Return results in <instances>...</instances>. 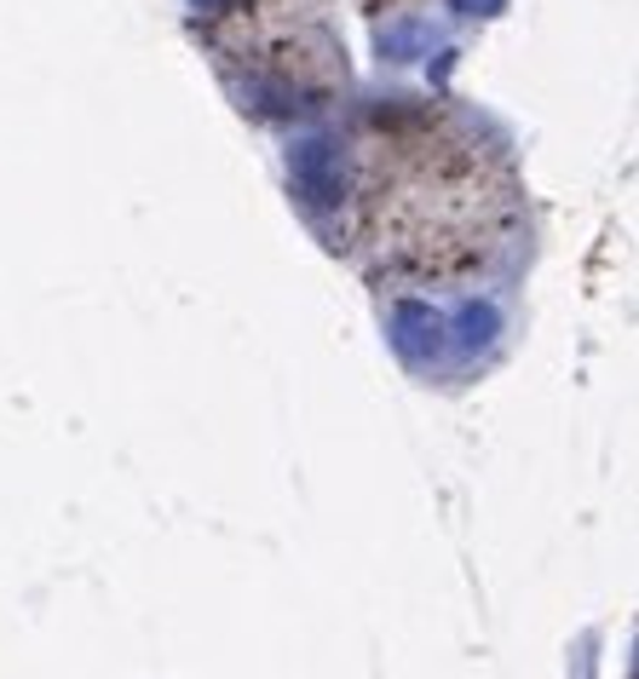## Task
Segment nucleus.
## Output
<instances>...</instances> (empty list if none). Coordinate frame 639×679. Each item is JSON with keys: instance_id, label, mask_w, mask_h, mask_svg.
<instances>
[{"instance_id": "1", "label": "nucleus", "mask_w": 639, "mask_h": 679, "mask_svg": "<svg viewBox=\"0 0 639 679\" xmlns=\"http://www.w3.org/2000/svg\"><path fill=\"white\" fill-rule=\"evenodd\" d=\"M519 219L507 156L455 110L375 116L351 144L346 231L392 283H455L496 260Z\"/></svg>"}, {"instance_id": "2", "label": "nucleus", "mask_w": 639, "mask_h": 679, "mask_svg": "<svg viewBox=\"0 0 639 679\" xmlns=\"http://www.w3.org/2000/svg\"><path fill=\"white\" fill-rule=\"evenodd\" d=\"M208 23L225 58L248 69L260 87L312 98L346 75L335 30L317 0H214Z\"/></svg>"}]
</instances>
